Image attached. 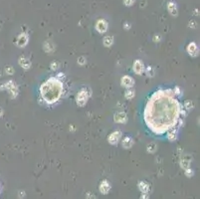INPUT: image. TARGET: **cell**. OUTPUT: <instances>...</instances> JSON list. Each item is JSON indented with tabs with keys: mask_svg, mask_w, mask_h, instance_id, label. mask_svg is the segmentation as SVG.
<instances>
[{
	"mask_svg": "<svg viewBox=\"0 0 200 199\" xmlns=\"http://www.w3.org/2000/svg\"><path fill=\"white\" fill-rule=\"evenodd\" d=\"M181 108L173 89L158 90L146 104L144 113V122L153 134L158 135L166 134L169 130L178 127Z\"/></svg>",
	"mask_w": 200,
	"mask_h": 199,
	"instance_id": "1",
	"label": "cell"
},
{
	"mask_svg": "<svg viewBox=\"0 0 200 199\" xmlns=\"http://www.w3.org/2000/svg\"><path fill=\"white\" fill-rule=\"evenodd\" d=\"M64 92L63 82L57 77H51L42 84L40 88L41 97L46 104L53 105L62 97Z\"/></svg>",
	"mask_w": 200,
	"mask_h": 199,
	"instance_id": "2",
	"label": "cell"
},
{
	"mask_svg": "<svg viewBox=\"0 0 200 199\" xmlns=\"http://www.w3.org/2000/svg\"><path fill=\"white\" fill-rule=\"evenodd\" d=\"M90 97V94L86 89H82L81 91L78 93L77 98H76V103L79 107H84L86 104H87L88 100Z\"/></svg>",
	"mask_w": 200,
	"mask_h": 199,
	"instance_id": "3",
	"label": "cell"
},
{
	"mask_svg": "<svg viewBox=\"0 0 200 199\" xmlns=\"http://www.w3.org/2000/svg\"><path fill=\"white\" fill-rule=\"evenodd\" d=\"M2 89H6L9 91V93H10V96L12 99H15L17 96H18V88H17V85L14 83L13 81H8L6 82L5 84L3 85V86L0 87V90H2Z\"/></svg>",
	"mask_w": 200,
	"mask_h": 199,
	"instance_id": "4",
	"label": "cell"
},
{
	"mask_svg": "<svg viewBox=\"0 0 200 199\" xmlns=\"http://www.w3.org/2000/svg\"><path fill=\"white\" fill-rule=\"evenodd\" d=\"M121 137H122V132L120 130H116V131H113V134H111V135H109L108 141L111 144L116 145L118 143V140L121 139Z\"/></svg>",
	"mask_w": 200,
	"mask_h": 199,
	"instance_id": "5",
	"label": "cell"
},
{
	"mask_svg": "<svg viewBox=\"0 0 200 199\" xmlns=\"http://www.w3.org/2000/svg\"><path fill=\"white\" fill-rule=\"evenodd\" d=\"M28 41H29V37H28V35L26 33H21L16 40V45L18 47H20V48H23V47H25L28 44Z\"/></svg>",
	"mask_w": 200,
	"mask_h": 199,
	"instance_id": "6",
	"label": "cell"
},
{
	"mask_svg": "<svg viewBox=\"0 0 200 199\" xmlns=\"http://www.w3.org/2000/svg\"><path fill=\"white\" fill-rule=\"evenodd\" d=\"M132 69H133V72L137 75H141L142 73L144 72V64L141 62L140 60H136L135 63H133V66H132Z\"/></svg>",
	"mask_w": 200,
	"mask_h": 199,
	"instance_id": "7",
	"label": "cell"
},
{
	"mask_svg": "<svg viewBox=\"0 0 200 199\" xmlns=\"http://www.w3.org/2000/svg\"><path fill=\"white\" fill-rule=\"evenodd\" d=\"M96 30L103 34V33L107 32L108 30V22L106 20H104V19H100V20L97 21L96 23Z\"/></svg>",
	"mask_w": 200,
	"mask_h": 199,
	"instance_id": "8",
	"label": "cell"
},
{
	"mask_svg": "<svg viewBox=\"0 0 200 199\" xmlns=\"http://www.w3.org/2000/svg\"><path fill=\"white\" fill-rule=\"evenodd\" d=\"M18 64L20 65V67L23 68L24 70H29L32 66V63L31 61L27 58V57H24V56H21L20 58L18 60Z\"/></svg>",
	"mask_w": 200,
	"mask_h": 199,
	"instance_id": "9",
	"label": "cell"
},
{
	"mask_svg": "<svg viewBox=\"0 0 200 199\" xmlns=\"http://www.w3.org/2000/svg\"><path fill=\"white\" fill-rule=\"evenodd\" d=\"M121 83L122 87H125L127 89H131L135 85V80L131 77H130V76H123L121 80Z\"/></svg>",
	"mask_w": 200,
	"mask_h": 199,
	"instance_id": "10",
	"label": "cell"
},
{
	"mask_svg": "<svg viewBox=\"0 0 200 199\" xmlns=\"http://www.w3.org/2000/svg\"><path fill=\"white\" fill-rule=\"evenodd\" d=\"M113 120H115L116 122H118V124H125V122H127V116L125 112H118L113 117Z\"/></svg>",
	"mask_w": 200,
	"mask_h": 199,
	"instance_id": "11",
	"label": "cell"
},
{
	"mask_svg": "<svg viewBox=\"0 0 200 199\" xmlns=\"http://www.w3.org/2000/svg\"><path fill=\"white\" fill-rule=\"evenodd\" d=\"M187 52L191 57H197L199 55V49H198L196 43H194V42L190 43L187 46Z\"/></svg>",
	"mask_w": 200,
	"mask_h": 199,
	"instance_id": "12",
	"label": "cell"
},
{
	"mask_svg": "<svg viewBox=\"0 0 200 199\" xmlns=\"http://www.w3.org/2000/svg\"><path fill=\"white\" fill-rule=\"evenodd\" d=\"M166 136H167V139L169 141H174L176 140L178 136V131H177V127H174V129L169 130L167 132H166Z\"/></svg>",
	"mask_w": 200,
	"mask_h": 199,
	"instance_id": "13",
	"label": "cell"
},
{
	"mask_svg": "<svg viewBox=\"0 0 200 199\" xmlns=\"http://www.w3.org/2000/svg\"><path fill=\"white\" fill-rule=\"evenodd\" d=\"M167 9L168 12L170 13V15L172 16H177L178 14V10H177V6H176V3L173 1H169L167 4Z\"/></svg>",
	"mask_w": 200,
	"mask_h": 199,
	"instance_id": "14",
	"label": "cell"
},
{
	"mask_svg": "<svg viewBox=\"0 0 200 199\" xmlns=\"http://www.w3.org/2000/svg\"><path fill=\"white\" fill-rule=\"evenodd\" d=\"M109 189H111V185H109V183L107 181V180H103L100 184V191L103 194H107L109 193Z\"/></svg>",
	"mask_w": 200,
	"mask_h": 199,
	"instance_id": "15",
	"label": "cell"
},
{
	"mask_svg": "<svg viewBox=\"0 0 200 199\" xmlns=\"http://www.w3.org/2000/svg\"><path fill=\"white\" fill-rule=\"evenodd\" d=\"M122 144L125 148H131L133 145V139L131 136H126L125 139L122 140Z\"/></svg>",
	"mask_w": 200,
	"mask_h": 199,
	"instance_id": "16",
	"label": "cell"
},
{
	"mask_svg": "<svg viewBox=\"0 0 200 199\" xmlns=\"http://www.w3.org/2000/svg\"><path fill=\"white\" fill-rule=\"evenodd\" d=\"M139 188L142 193H147L149 191V184L145 181H140L139 182Z\"/></svg>",
	"mask_w": 200,
	"mask_h": 199,
	"instance_id": "17",
	"label": "cell"
},
{
	"mask_svg": "<svg viewBox=\"0 0 200 199\" xmlns=\"http://www.w3.org/2000/svg\"><path fill=\"white\" fill-rule=\"evenodd\" d=\"M103 43L106 47H111L113 44V38L112 36H106L104 38Z\"/></svg>",
	"mask_w": 200,
	"mask_h": 199,
	"instance_id": "18",
	"label": "cell"
},
{
	"mask_svg": "<svg viewBox=\"0 0 200 199\" xmlns=\"http://www.w3.org/2000/svg\"><path fill=\"white\" fill-rule=\"evenodd\" d=\"M43 48H44V50L46 52H48V53H51V52H53L54 51V45L50 43V42H45L44 43V46H43Z\"/></svg>",
	"mask_w": 200,
	"mask_h": 199,
	"instance_id": "19",
	"label": "cell"
},
{
	"mask_svg": "<svg viewBox=\"0 0 200 199\" xmlns=\"http://www.w3.org/2000/svg\"><path fill=\"white\" fill-rule=\"evenodd\" d=\"M180 166H181L183 169H187L190 166V160L187 159L186 157H183L180 161Z\"/></svg>",
	"mask_w": 200,
	"mask_h": 199,
	"instance_id": "20",
	"label": "cell"
},
{
	"mask_svg": "<svg viewBox=\"0 0 200 199\" xmlns=\"http://www.w3.org/2000/svg\"><path fill=\"white\" fill-rule=\"evenodd\" d=\"M135 95H136L135 90L128 89V90H127V92H126V94H125V97H126L127 100H131L132 98H135Z\"/></svg>",
	"mask_w": 200,
	"mask_h": 199,
	"instance_id": "21",
	"label": "cell"
},
{
	"mask_svg": "<svg viewBox=\"0 0 200 199\" xmlns=\"http://www.w3.org/2000/svg\"><path fill=\"white\" fill-rule=\"evenodd\" d=\"M156 144L155 143H150L149 145H147V153H153L154 151H156Z\"/></svg>",
	"mask_w": 200,
	"mask_h": 199,
	"instance_id": "22",
	"label": "cell"
},
{
	"mask_svg": "<svg viewBox=\"0 0 200 199\" xmlns=\"http://www.w3.org/2000/svg\"><path fill=\"white\" fill-rule=\"evenodd\" d=\"M193 108H194L193 103L190 102V101H186V102L184 103V105H183V108H184V110H186L187 112L188 111H191Z\"/></svg>",
	"mask_w": 200,
	"mask_h": 199,
	"instance_id": "23",
	"label": "cell"
},
{
	"mask_svg": "<svg viewBox=\"0 0 200 199\" xmlns=\"http://www.w3.org/2000/svg\"><path fill=\"white\" fill-rule=\"evenodd\" d=\"M145 73H146V75L149 76V77H154V74H155V71H154V68L153 67H147L145 70Z\"/></svg>",
	"mask_w": 200,
	"mask_h": 199,
	"instance_id": "24",
	"label": "cell"
},
{
	"mask_svg": "<svg viewBox=\"0 0 200 199\" xmlns=\"http://www.w3.org/2000/svg\"><path fill=\"white\" fill-rule=\"evenodd\" d=\"M60 67V64H59V62H52L51 63V65H50V68H51V70H53V71H55V70H57Z\"/></svg>",
	"mask_w": 200,
	"mask_h": 199,
	"instance_id": "25",
	"label": "cell"
},
{
	"mask_svg": "<svg viewBox=\"0 0 200 199\" xmlns=\"http://www.w3.org/2000/svg\"><path fill=\"white\" fill-rule=\"evenodd\" d=\"M185 175H186L187 177H191L194 175V171L192 169H190V168H187V169H185Z\"/></svg>",
	"mask_w": 200,
	"mask_h": 199,
	"instance_id": "26",
	"label": "cell"
},
{
	"mask_svg": "<svg viewBox=\"0 0 200 199\" xmlns=\"http://www.w3.org/2000/svg\"><path fill=\"white\" fill-rule=\"evenodd\" d=\"M5 72L8 75H13L14 74V68L11 67V66H8V67L5 68Z\"/></svg>",
	"mask_w": 200,
	"mask_h": 199,
	"instance_id": "27",
	"label": "cell"
},
{
	"mask_svg": "<svg viewBox=\"0 0 200 199\" xmlns=\"http://www.w3.org/2000/svg\"><path fill=\"white\" fill-rule=\"evenodd\" d=\"M173 92H174L175 96H181V90H180L179 87H175L173 89Z\"/></svg>",
	"mask_w": 200,
	"mask_h": 199,
	"instance_id": "28",
	"label": "cell"
},
{
	"mask_svg": "<svg viewBox=\"0 0 200 199\" xmlns=\"http://www.w3.org/2000/svg\"><path fill=\"white\" fill-rule=\"evenodd\" d=\"M136 0H123V3H125L126 6H131L133 3H135Z\"/></svg>",
	"mask_w": 200,
	"mask_h": 199,
	"instance_id": "29",
	"label": "cell"
},
{
	"mask_svg": "<svg viewBox=\"0 0 200 199\" xmlns=\"http://www.w3.org/2000/svg\"><path fill=\"white\" fill-rule=\"evenodd\" d=\"M86 62H87V60H86L85 57H80V58L78 59V63H79L80 65H85Z\"/></svg>",
	"mask_w": 200,
	"mask_h": 199,
	"instance_id": "30",
	"label": "cell"
},
{
	"mask_svg": "<svg viewBox=\"0 0 200 199\" xmlns=\"http://www.w3.org/2000/svg\"><path fill=\"white\" fill-rule=\"evenodd\" d=\"M189 27L192 28V29H194V28L196 27V22H195V21H191V23L189 22Z\"/></svg>",
	"mask_w": 200,
	"mask_h": 199,
	"instance_id": "31",
	"label": "cell"
},
{
	"mask_svg": "<svg viewBox=\"0 0 200 199\" xmlns=\"http://www.w3.org/2000/svg\"><path fill=\"white\" fill-rule=\"evenodd\" d=\"M140 199H149V194H147V193H142L141 196H140Z\"/></svg>",
	"mask_w": 200,
	"mask_h": 199,
	"instance_id": "32",
	"label": "cell"
},
{
	"mask_svg": "<svg viewBox=\"0 0 200 199\" xmlns=\"http://www.w3.org/2000/svg\"><path fill=\"white\" fill-rule=\"evenodd\" d=\"M153 40H154V42H158V41H160V40H161V37H160L159 35H155V37L153 38Z\"/></svg>",
	"mask_w": 200,
	"mask_h": 199,
	"instance_id": "33",
	"label": "cell"
},
{
	"mask_svg": "<svg viewBox=\"0 0 200 199\" xmlns=\"http://www.w3.org/2000/svg\"><path fill=\"white\" fill-rule=\"evenodd\" d=\"M87 199H95V196L92 193H88L87 194Z\"/></svg>",
	"mask_w": 200,
	"mask_h": 199,
	"instance_id": "34",
	"label": "cell"
},
{
	"mask_svg": "<svg viewBox=\"0 0 200 199\" xmlns=\"http://www.w3.org/2000/svg\"><path fill=\"white\" fill-rule=\"evenodd\" d=\"M57 78H58V79L64 78V74H63V73H60V74H58V76H57Z\"/></svg>",
	"mask_w": 200,
	"mask_h": 199,
	"instance_id": "35",
	"label": "cell"
},
{
	"mask_svg": "<svg viewBox=\"0 0 200 199\" xmlns=\"http://www.w3.org/2000/svg\"><path fill=\"white\" fill-rule=\"evenodd\" d=\"M125 29H126V30L130 29V24H128V23H125Z\"/></svg>",
	"mask_w": 200,
	"mask_h": 199,
	"instance_id": "36",
	"label": "cell"
},
{
	"mask_svg": "<svg viewBox=\"0 0 200 199\" xmlns=\"http://www.w3.org/2000/svg\"><path fill=\"white\" fill-rule=\"evenodd\" d=\"M19 194H20V195H19L20 197H24V194H25V192H24V191H23V192H22V191H20V192H19Z\"/></svg>",
	"mask_w": 200,
	"mask_h": 199,
	"instance_id": "37",
	"label": "cell"
},
{
	"mask_svg": "<svg viewBox=\"0 0 200 199\" xmlns=\"http://www.w3.org/2000/svg\"><path fill=\"white\" fill-rule=\"evenodd\" d=\"M3 116V110H2V108L0 107V117H1Z\"/></svg>",
	"mask_w": 200,
	"mask_h": 199,
	"instance_id": "38",
	"label": "cell"
},
{
	"mask_svg": "<svg viewBox=\"0 0 200 199\" xmlns=\"http://www.w3.org/2000/svg\"><path fill=\"white\" fill-rule=\"evenodd\" d=\"M0 74H1V71H0Z\"/></svg>",
	"mask_w": 200,
	"mask_h": 199,
	"instance_id": "39",
	"label": "cell"
}]
</instances>
